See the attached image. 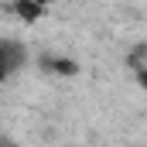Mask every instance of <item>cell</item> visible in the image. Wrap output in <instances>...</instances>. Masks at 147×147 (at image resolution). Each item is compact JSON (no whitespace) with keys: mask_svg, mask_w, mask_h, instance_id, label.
<instances>
[{"mask_svg":"<svg viewBox=\"0 0 147 147\" xmlns=\"http://www.w3.org/2000/svg\"><path fill=\"white\" fill-rule=\"evenodd\" d=\"M38 65H41L45 72H51V75H75V72H79V65H75V62L51 58V55H41V58H38Z\"/></svg>","mask_w":147,"mask_h":147,"instance_id":"3","label":"cell"},{"mask_svg":"<svg viewBox=\"0 0 147 147\" xmlns=\"http://www.w3.org/2000/svg\"><path fill=\"white\" fill-rule=\"evenodd\" d=\"M24 62H28V48L21 41H14V38H0V86L10 82L21 72Z\"/></svg>","mask_w":147,"mask_h":147,"instance_id":"1","label":"cell"},{"mask_svg":"<svg viewBox=\"0 0 147 147\" xmlns=\"http://www.w3.org/2000/svg\"><path fill=\"white\" fill-rule=\"evenodd\" d=\"M0 147H10V144H3V140H0Z\"/></svg>","mask_w":147,"mask_h":147,"instance_id":"5","label":"cell"},{"mask_svg":"<svg viewBox=\"0 0 147 147\" xmlns=\"http://www.w3.org/2000/svg\"><path fill=\"white\" fill-rule=\"evenodd\" d=\"M137 82H140V86H144V89H147V65H144V69H140V72H137Z\"/></svg>","mask_w":147,"mask_h":147,"instance_id":"4","label":"cell"},{"mask_svg":"<svg viewBox=\"0 0 147 147\" xmlns=\"http://www.w3.org/2000/svg\"><path fill=\"white\" fill-rule=\"evenodd\" d=\"M45 3H48V0H14V3H10V10H14L21 21H28V24H31V21H38V17L45 14Z\"/></svg>","mask_w":147,"mask_h":147,"instance_id":"2","label":"cell"}]
</instances>
